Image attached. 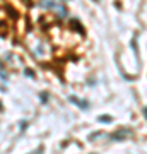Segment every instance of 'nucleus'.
<instances>
[{
  "label": "nucleus",
  "mask_w": 147,
  "mask_h": 154,
  "mask_svg": "<svg viewBox=\"0 0 147 154\" xmlns=\"http://www.w3.org/2000/svg\"><path fill=\"white\" fill-rule=\"evenodd\" d=\"M27 48L31 51V55L39 62H48L53 57V48L46 38L39 33H29L26 36Z\"/></svg>",
  "instance_id": "1"
},
{
  "label": "nucleus",
  "mask_w": 147,
  "mask_h": 154,
  "mask_svg": "<svg viewBox=\"0 0 147 154\" xmlns=\"http://www.w3.org/2000/svg\"><path fill=\"white\" fill-rule=\"evenodd\" d=\"M130 135V130H127V128H123V130H118V132H115L113 135H111V139L113 140H120V139H125Z\"/></svg>",
  "instance_id": "2"
},
{
  "label": "nucleus",
  "mask_w": 147,
  "mask_h": 154,
  "mask_svg": "<svg viewBox=\"0 0 147 154\" xmlns=\"http://www.w3.org/2000/svg\"><path fill=\"white\" fill-rule=\"evenodd\" d=\"M70 101H72V103H74L75 106H79V108H82V110H84V108H87V103H86V101H82V99L75 98V96H70Z\"/></svg>",
  "instance_id": "3"
},
{
  "label": "nucleus",
  "mask_w": 147,
  "mask_h": 154,
  "mask_svg": "<svg viewBox=\"0 0 147 154\" xmlns=\"http://www.w3.org/2000/svg\"><path fill=\"white\" fill-rule=\"evenodd\" d=\"M101 122H104V123H108V122H111V118L109 116H103V118H99Z\"/></svg>",
  "instance_id": "4"
},
{
  "label": "nucleus",
  "mask_w": 147,
  "mask_h": 154,
  "mask_svg": "<svg viewBox=\"0 0 147 154\" xmlns=\"http://www.w3.org/2000/svg\"><path fill=\"white\" fill-rule=\"evenodd\" d=\"M0 77H4V79H5V72L2 70V69H0Z\"/></svg>",
  "instance_id": "5"
}]
</instances>
